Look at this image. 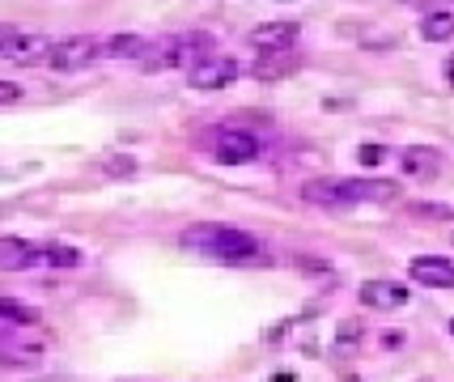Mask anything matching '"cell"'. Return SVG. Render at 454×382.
I'll return each mask as SVG.
<instances>
[{
    "mask_svg": "<svg viewBox=\"0 0 454 382\" xmlns=\"http://www.w3.org/2000/svg\"><path fill=\"white\" fill-rule=\"evenodd\" d=\"M399 187L395 183H365V179H315L301 187V200L318 204V208H356V204H378V200H395Z\"/></svg>",
    "mask_w": 454,
    "mask_h": 382,
    "instance_id": "1",
    "label": "cell"
},
{
    "mask_svg": "<svg viewBox=\"0 0 454 382\" xmlns=\"http://www.w3.org/2000/svg\"><path fill=\"white\" fill-rule=\"evenodd\" d=\"M183 246H192V251L221 263H251L263 251L255 234L234 230V225H192V230H183Z\"/></svg>",
    "mask_w": 454,
    "mask_h": 382,
    "instance_id": "2",
    "label": "cell"
},
{
    "mask_svg": "<svg viewBox=\"0 0 454 382\" xmlns=\"http://www.w3.org/2000/svg\"><path fill=\"white\" fill-rule=\"evenodd\" d=\"M98 56H102V43L77 35V39L56 43V47H51V56H47V64H51L56 73H77V68H90Z\"/></svg>",
    "mask_w": 454,
    "mask_h": 382,
    "instance_id": "3",
    "label": "cell"
},
{
    "mask_svg": "<svg viewBox=\"0 0 454 382\" xmlns=\"http://www.w3.org/2000/svg\"><path fill=\"white\" fill-rule=\"evenodd\" d=\"M213 158L221 166H247V161L259 158V141L251 132H242V128H221L217 144H213Z\"/></svg>",
    "mask_w": 454,
    "mask_h": 382,
    "instance_id": "4",
    "label": "cell"
},
{
    "mask_svg": "<svg viewBox=\"0 0 454 382\" xmlns=\"http://www.w3.org/2000/svg\"><path fill=\"white\" fill-rule=\"evenodd\" d=\"M196 43H204V35H187V39L153 43V47H145L140 64H145L149 73H158V68H175V64H183L187 56H192V51H196Z\"/></svg>",
    "mask_w": 454,
    "mask_h": 382,
    "instance_id": "5",
    "label": "cell"
},
{
    "mask_svg": "<svg viewBox=\"0 0 454 382\" xmlns=\"http://www.w3.org/2000/svg\"><path fill=\"white\" fill-rule=\"evenodd\" d=\"M297 21H263V26H255L251 35H247V43L255 47L259 56H268V51H294L297 43Z\"/></svg>",
    "mask_w": 454,
    "mask_h": 382,
    "instance_id": "6",
    "label": "cell"
},
{
    "mask_svg": "<svg viewBox=\"0 0 454 382\" xmlns=\"http://www.w3.org/2000/svg\"><path fill=\"white\" fill-rule=\"evenodd\" d=\"M238 81V60L230 56H208L192 68V90H225Z\"/></svg>",
    "mask_w": 454,
    "mask_h": 382,
    "instance_id": "7",
    "label": "cell"
},
{
    "mask_svg": "<svg viewBox=\"0 0 454 382\" xmlns=\"http://www.w3.org/2000/svg\"><path fill=\"white\" fill-rule=\"evenodd\" d=\"M408 277L416 285H429V289H454V263L442 255H420L408 263Z\"/></svg>",
    "mask_w": 454,
    "mask_h": 382,
    "instance_id": "8",
    "label": "cell"
},
{
    "mask_svg": "<svg viewBox=\"0 0 454 382\" xmlns=\"http://www.w3.org/2000/svg\"><path fill=\"white\" fill-rule=\"evenodd\" d=\"M43 263V246L26 238H0V272H26Z\"/></svg>",
    "mask_w": 454,
    "mask_h": 382,
    "instance_id": "9",
    "label": "cell"
},
{
    "mask_svg": "<svg viewBox=\"0 0 454 382\" xmlns=\"http://www.w3.org/2000/svg\"><path fill=\"white\" fill-rule=\"evenodd\" d=\"M361 302L374 306V310H399L408 302V285H395V281H365L361 285Z\"/></svg>",
    "mask_w": 454,
    "mask_h": 382,
    "instance_id": "10",
    "label": "cell"
},
{
    "mask_svg": "<svg viewBox=\"0 0 454 382\" xmlns=\"http://www.w3.org/2000/svg\"><path fill=\"white\" fill-rule=\"evenodd\" d=\"M297 51H268V56H259L255 64H251V77L259 81H280V77H289L297 68Z\"/></svg>",
    "mask_w": 454,
    "mask_h": 382,
    "instance_id": "11",
    "label": "cell"
},
{
    "mask_svg": "<svg viewBox=\"0 0 454 382\" xmlns=\"http://www.w3.org/2000/svg\"><path fill=\"white\" fill-rule=\"evenodd\" d=\"M51 47H56V43L43 39V35H21V39L13 43L4 56H9L13 64H39V60H47V56H51Z\"/></svg>",
    "mask_w": 454,
    "mask_h": 382,
    "instance_id": "12",
    "label": "cell"
},
{
    "mask_svg": "<svg viewBox=\"0 0 454 382\" xmlns=\"http://www.w3.org/2000/svg\"><path fill=\"white\" fill-rule=\"evenodd\" d=\"M437 170H442V153L437 149H425V144H416L403 153V175H416V179H434Z\"/></svg>",
    "mask_w": 454,
    "mask_h": 382,
    "instance_id": "13",
    "label": "cell"
},
{
    "mask_svg": "<svg viewBox=\"0 0 454 382\" xmlns=\"http://www.w3.org/2000/svg\"><path fill=\"white\" fill-rule=\"evenodd\" d=\"M145 47H149V43L140 39V35H115V39L102 43V56H111V60H140Z\"/></svg>",
    "mask_w": 454,
    "mask_h": 382,
    "instance_id": "14",
    "label": "cell"
},
{
    "mask_svg": "<svg viewBox=\"0 0 454 382\" xmlns=\"http://www.w3.org/2000/svg\"><path fill=\"white\" fill-rule=\"evenodd\" d=\"M420 39H429V43H446V39H454V13H450V9L425 13V21H420Z\"/></svg>",
    "mask_w": 454,
    "mask_h": 382,
    "instance_id": "15",
    "label": "cell"
},
{
    "mask_svg": "<svg viewBox=\"0 0 454 382\" xmlns=\"http://www.w3.org/2000/svg\"><path fill=\"white\" fill-rule=\"evenodd\" d=\"M39 319L30 306H21V302H9V298H0V340L13 331V327H30V323Z\"/></svg>",
    "mask_w": 454,
    "mask_h": 382,
    "instance_id": "16",
    "label": "cell"
},
{
    "mask_svg": "<svg viewBox=\"0 0 454 382\" xmlns=\"http://www.w3.org/2000/svg\"><path fill=\"white\" fill-rule=\"evenodd\" d=\"M43 260L51 263V268H81V255L77 246H68V242H51V246H43Z\"/></svg>",
    "mask_w": 454,
    "mask_h": 382,
    "instance_id": "17",
    "label": "cell"
},
{
    "mask_svg": "<svg viewBox=\"0 0 454 382\" xmlns=\"http://www.w3.org/2000/svg\"><path fill=\"white\" fill-rule=\"evenodd\" d=\"M102 170H106V175H132V170H137V161L123 158V153H115V158L102 161Z\"/></svg>",
    "mask_w": 454,
    "mask_h": 382,
    "instance_id": "18",
    "label": "cell"
},
{
    "mask_svg": "<svg viewBox=\"0 0 454 382\" xmlns=\"http://www.w3.org/2000/svg\"><path fill=\"white\" fill-rule=\"evenodd\" d=\"M356 158H361V166H378V161L387 158V149H382V144H361Z\"/></svg>",
    "mask_w": 454,
    "mask_h": 382,
    "instance_id": "19",
    "label": "cell"
},
{
    "mask_svg": "<svg viewBox=\"0 0 454 382\" xmlns=\"http://www.w3.org/2000/svg\"><path fill=\"white\" fill-rule=\"evenodd\" d=\"M412 213H425V217H442V222H446V217H454L450 208H446V204H412Z\"/></svg>",
    "mask_w": 454,
    "mask_h": 382,
    "instance_id": "20",
    "label": "cell"
},
{
    "mask_svg": "<svg viewBox=\"0 0 454 382\" xmlns=\"http://www.w3.org/2000/svg\"><path fill=\"white\" fill-rule=\"evenodd\" d=\"M21 98V85L18 81H0V106H9V102Z\"/></svg>",
    "mask_w": 454,
    "mask_h": 382,
    "instance_id": "21",
    "label": "cell"
},
{
    "mask_svg": "<svg viewBox=\"0 0 454 382\" xmlns=\"http://www.w3.org/2000/svg\"><path fill=\"white\" fill-rule=\"evenodd\" d=\"M18 39H21L18 26H0V56H4V51H9V47H13Z\"/></svg>",
    "mask_w": 454,
    "mask_h": 382,
    "instance_id": "22",
    "label": "cell"
},
{
    "mask_svg": "<svg viewBox=\"0 0 454 382\" xmlns=\"http://www.w3.org/2000/svg\"><path fill=\"white\" fill-rule=\"evenodd\" d=\"M446 81H450V85H454V56H450V60H446Z\"/></svg>",
    "mask_w": 454,
    "mask_h": 382,
    "instance_id": "23",
    "label": "cell"
},
{
    "mask_svg": "<svg viewBox=\"0 0 454 382\" xmlns=\"http://www.w3.org/2000/svg\"><path fill=\"white\" fill-rule=\"evenodd\" d=\"M450 331H454V319H450Z\"/></svg>",
    "mask_w": 454,
    "mask_h": 382,
    "instance_id": "24",
    "label": "cell"
}]
</instances>
